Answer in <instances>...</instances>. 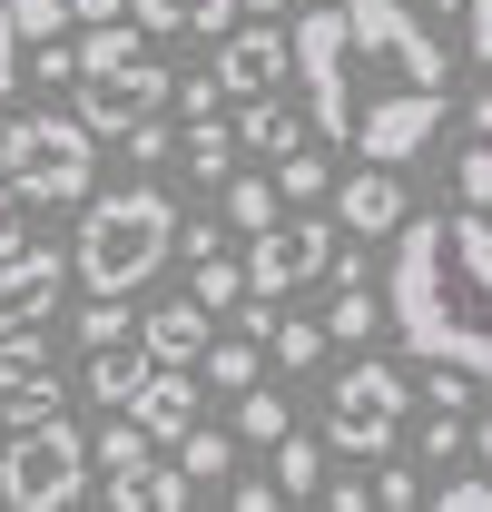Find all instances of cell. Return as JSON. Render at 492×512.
I'll return each mask as SVG.
<instances>
[{"label":"cell","mask_w":492,"mask_h":512,"mask_svg":"<svg viewBox=\"0 0 492 512\" xmlns=\"http://www.w3.org/2000/svg\"><path fill=\"white\" fill-rule=\"evenodd\" d=\"M414 10H473V0H414Z\"/></svg>","instance_id":"cell-44"},{"label":"cell","mask_w":492,"mask_h":512,"mask_svg":"<svg viewBox=\"0 0 492 512\" xmlns=\"http://www.w3.org/2000/svg\"><path fill=\"white\" fill-rule=\"evenodd\" d=\"M296 89L315 138L404 168L443 128V40L414 0H325L296 20Z\"/></svg>","instance_id":"cell-1"},{"label":"cell","mask_w":492,"mask_h":512,"mask_svg":"<svg viewBox=\"0 0 492 512\" xmlns=\"http://www.w3.org/2000/svg\"><path fill=\"white\" fill-rule=\"evenodd\" d=\"M138 20H148L158 40H178V30H197V40H207V30H237L246 10H237V0H138Z\"/></svg>","instance_id":"cell-19"},{"label":"cell","mask_w":492,"mask_h":512,"mask_svg":"<svg viewBox=\"0 0 492 512\" xmlns=\"http://www.w3.org/2000/svg\"><path fill=\"white\" fill-rule=\"evenodd\" d=\"M463 119H473V138H492V89L473 99V109H463Z\"/></svg>","instance_id":"cell-41"},{"label":"cell","mask_w":492,"mask_h":512,"mask_svg":"<svg viewBox=\"0 0 492 512\" xmlns=\"http://www.w3.org/2000/svg\"><path fill=\"white\" fill-rule=\"evenodd\" d=\"M128 335V296H89L79 306V345H119Z\"/></svg>","instance_id":"cell-32"},{"label":"cell","mask_w":492,"mask_h":512,"mask_svg":"<svg viewBox=\"0 0 492 512\" xmlns=\"http://www.w3.org/2000/svg\"><path fill=\"white\" fill-rule=\"evenodd\" d=\"M99 473H109V503L119 512H138V483H148V463H158V434L138 424V414H119V424H99Z\"/></svg>","instance_id":"cell-11"},{"label":"cell","mask_w":492,"mask_h":512,"mask_svg":"<svg viewBox=\"0 0 492 512\" xmlns=\"http://www.w3.org/2000/svg\"><path fill=\"white\" fill-rule=\"evenodd\" d=\"M20 89V20H10V0H0V99Z\"/></svg>","instance_id":"cell-36"},{"label":"cell","mask_w":492,"mask_h":512,"mask_svg":"<svg viewBox=\"0 0 492 512\" xmlns=\"http://www.w3.org/2000/svg\"><path fill=\"white\" fill-rule=\"evenodd\" d=\"M178 463H187V473H197V483H227V473H237V444H227V434H217V424H187V444H178Z\"/></svg>","instance_id":"cell-25"},{"label":"cell","mask_w":492,"mask_h":512,"mask_svg":"<svg viewBox=\"0 0 492 512\" xmlns=\"http://www.w3.org/2000/svg\"><path fill=\"white\" fill-rule=\"evenodd\" d=\"M286 69H296V30H286V20H266V10H246V30L217 40V79H227V99L286 89Z\"/></svg>","instance_id":"cell-8"},{"label":"cell","mask_w":492,"mask_h":512,"mask_svg":"<svg viewBox=\"0 0 492 512\" xmlns=\"http://www.w3.org/2000/svg\"><path fill=\"white\" fill-rule=\"evenodd\" d=\"M276 483H286V503H315V493H325V444L276 434Z\"/></svg>","instance_id":"cell-21"},{"label":"cell","mask_w":492,"mask_h":512,"mask_svg":"<svg viewBox=\"0 0 492 512\" xmlns=\"http://www.w3.org/2000/svg\"><path fill=\"white\" fill-rule=\"evenodd\" d=\"M0 404H60V375H50V345H40V325L0 335Z\"/></svg>","instance_id":"cell-12"},{"label":"cell","mask_w":492,"mask_h":512,"mask_svg":"<svg viewBox=\"0 0 492 512\" xmlns=\"http://www.w3.org/2000/svg\"><path fill=\"white\" fill-rule=\"evenodd\" d=\"M374 503H384V512H404V503H424V483H414L404 463H384V473H374Z\"/></svg>","instance_id":"cell-34"},{"label":"cell","mask_w":492,"mask_h":512,"mask_svg":"<svg viewBox=\"0 0 492 512\" xmlns=\"http://www.w3.org/2000/svg\"><path fill=\"white\" fill-rule=\"evenodd\" d=\"M473 60L492 69V0H473Z\"/></svg>","instance_id":"cell-40"},{"label":"cell","mask_w":492,"mask_h":512,"mask_svg":"<svg viewBox=\"0 0 492 512\" xmlns=\"http://www.w3.org/2000/svg\"><path fill=\"white\" fill-rule=\"evenodd\" d=\"M473 453H483V463H492V414H483V424H473Z\"/></svg>","instance_id":"cell-42"},{"label":"cell","mask_w":492,"mask_h":512,"mask_svg":"<svg viewBox=\"0 0 492 512\" xmlns=\"http://www.w3.org/2000/svg\"><path fill=\"white\" fill-rule=\"evenodd\" d=\"M384 306L424 365H473L492 384V217H404L394 227V286Z\"/></svg>","instance_id":"cell-2"},{"label":"cell","mask_w":492,"mask_h":512,"mask_svg":"<svg viewBox=\"0 0 492 512\" xmlns=\"http://www.w3.org/2000/svg\"><path fill=\"white\" fill-rule=\"evenodd\" d=\"M237 10H266V20H286V0H237Z\"/></svg>","instance_id":"cell-43"},{"label":"cell","mask_w":492,"mask_h":512,"mask_svg":"<svg viewBox=\"0 0 492 512\" xmlns=\"http://www.w3.org/2000/svg\"><path fill=\"white\" fill-rule=\"evenodd\" d=\"M69 266H79V256H60V247H10V256H0V335L50 325V306H60V286H69Z\"/></svg>","instance_id":"cell-9"},{"label":"cell","mask_w":492,"mask_h":512,"mask_svg":"<svg viewBox=\"0 0 492 512\" xmlns=\"http://www.w3.org/2000/svg\"><path fill=\"white\" fill-rule=\"evenodd\" d=\"M10 414V453H0V503L10 512H69L89 493V434L69 424L60 404H0Z\"/></svg>","instance_id":"cell-5"},{"label":"cell","mask_w":492,"mask_h":512,"mask_svg":"<svg viewBox=\"0 0 492 512\" xmlns=\"http://www.w3.org/2000/svg\"><path fill=\"white\" fill-rule=\"evenodd\" d=\"M335 414L404 424V375H394V365H345V375H335Z\"/></svg>","instance_id":"cell-17"},{"label":"cell","mask_w":492,"mask_h":512,"mask_svg":"<svg viewBox=\"0 0 492 512\" xmlns=\"http://www.w3.org/2000/svg\"><path fill=\"white\" fill-rule=\"evenodd\" d=\"M335 207H345V227H355V237H394V227L414 217V207H404V178H394L384 158H365V168L335 188Z\"/></svg>","instance_id":"cell-10"},{"label":"cell","mask_w":492,"mask_h":512,"mask_svg":"<svg viewBox=\"0 0 492 512\" xmlns=\"http://www.w3.org/2000/svg\"><path fill=\"white\" fill-rule=\"evenodd\" d=\"M0 178L20 197H50V207H69V197L99 188V128L69 119V109H30V119L0 128Z\"/></svg>","instance_id":"cell-6"},{"label":"cell","mask_w":492,"mask_h":512,"mask_svg":"<svg viewBox=\"0 0 492 512\" xmlns=\"http://www.w3.org/2000/svg\"><path fill=\"white\" fill-rule=\"evenodd\" d=\"M335 227H315V217H276V227H256L246 237V286L256 296H286V286H315V276H335Z\"/></svg>","instance_id":"cell-7"},{"label":"cell","mask_w":492,"mask_h":512,"mask_svg":"<svg viewBox=\"0 0 492 512\" xmlns=\"http://www.w3.org/2000/svg\"><path fill=\"white\" fill-rule=\"evenodd\" d=\"M237 434H246V444H266V453H276V434H296V424H286V404H276L266 384H246V394H237Z\"/></svg>","instance_id":"cell-27"},{"label":"cell","mask_w":492,"mask_h":512,"mask_svg":"<svg viewBox=\"0 0 492 512\" xmlns=\"http://www.w3.org/2000/svg\"><path fill=\"white\" fill-rule=\"evenodd\" d=\"M10 20H20V40H60V30H79L69 0H10Z\"/></svg>","instance_id":"cell-31"},{"label":"cell","mask_w":492,"mask_h":512,"mask_svg":"<svg viewBox=\"0 0 492 512\" xmlns=\"http://www.w3.org/2000/svg\"><path fill=\"white\" fill-rule=\"evenodd\" d=\"M384 316H394V306H384V296H365V286L345 276V296H335V316H325V335H335V345H365V335H374Z\"/></svg>","instance_id":"cell-23"},{"label":"cell","mask_w":492,"mask_h":512,"mask_svg":"<svg viewBox=\"0 0 492 512\" xmlns=\"http://www.w3.org/2000/svg\"><path fill=\"white\" fill-rule=\"evenodd\" d=\"M69 10H79V30H99V20H128L138 0H69Z\"/></svg>","instance_id":"cell-39"},{"label":"cell","mask_w":492,"mask_h":512,"mask_svg":"<svg viewBox=\"0 0 492 512\" xmlns=\"http://www.w3.org/2000/svg\"><path fill=\"white\" fill-rule=\"evenodd\" d=\"M158 375V355L138 345V335H119V345H89V394L109 404V414H128L138 404V384Z\"/></svg>","instance_id":"cell-15"},{"label":"cell","mask_w":492,"mask_h":512,"mask_svg":"<svg viewBox=\"0 0 492 512\" xmlns=\"http://www.w3.org/2000/svg\"><path fill=\"white\" fill-rule=\"evenodd\" d=\"M256 365H266V345H256V335L207 345V384H217V394H246V384H256Z\"/></svg>","instance_id":"cell-26"},{"label":"cell","mask_w":492,"mask_h":512,"mask_svg":"<svg viewBox=\"0 0 492 512\" xmlns=\"http://www.w3.org/2000/svg\"><path fill=\"white\" fill-rule=\"evenodd\" d=\"M187 493H197V473H187V463H148V483H138V512H187Z\"/></svg>","instance_id":"cell-29"},{"label":"cell","mask_w":492,"mask_h":512,"mask_svg":"<svg viewBox=\"0 0 492 512\" xmlns=\"http://www.w3.org/2000/svg\"><path fill=\"white\" fill-rule=\"evenodd\" d=\"M227 503H237V512H276L286 483H276V473H227Z\"/></svg>","instance_id":"cell-33"},{"label":"cell","mask_w":492,"mask_h":512,"mask_svg":"<svg viewBox=\"0 0 492 512\" xmlns=\"http://www.w3.org/2000/svg\"><path fill=\"white\" fill-rule=\"evenodd\" d=\"M187 276H197V306H207V316L246 296V266L227 256V237H217V217H197V227H187Z\"/></svg>","instance_id":"cell-13"},{"label":"cell","mask_w":492,"mask_h":512,"mask_svg":"<svg viewBox=\"0 0 492 512\" xmlns=\"http://www.w3.org/2000/svg\"><path fill=\"white\" fill-rule=\"evenodd\" d=\"M178 109H187V119H207V109H227V79H217V69H207V79H178Z\"/></svg>","instance_id":"cell-35"},{"label":"cell","mask_w":492,"mask_h":512,"mask_svg":"<svg viewBox=\"0 0 492 512\" xmlns=\"http://www.w3.org/2000/svg\"><path fill=\"white\" fill-rule=\"evenodd\" d=\"M20 207H30V197L0 178V256H10V247H30V237H20Z\"/></svg>","instance_id":"cell-37"},{"label":"cell","mask_w":492,"mask_h":512,"mask_svg":"<svg viewBox=\"0 0 492 512\" xmlns=\"http://www.w3.org/2000/svg\"><path fill=\"white\" fill-rule=\"evenodd\" d=\"M138 345H148L158 365H207L217 335H207V306H158V316L138 325Z\"/></svg>","instance_id":"cell-16"},{"label":"cell","mask_w":492,"mask_h":512,"mask_svg":"<svg viewBox=\"0 0 492 512\" xmlns=\"http://www.w3.org/2000/svg\"><path fill=\"white\" fill-rule=\"evenodd\" d=\"M128 158H168V128H158V109H148V119L128 128Z\"/></svg>","instance_id":"cell-38"},{"label":"cell","mask_w":492,"mask_h":512,"mask_svg":"<svg viewBox=\"0 0 492 512\" xmlns=\"http://www.w3.org/2000/svg\"><path fill=\"white\" fill-rule=\"evenodd\" d=\"M158 444H187V424H197V384H187V365H158V375L138 384V404H128Z\"/></svg>","instance_id":"cell-14"},{"label":"cell","mask_w":492,"mask_h":512,"mask_svg":"<svg viewBox=\"0 0 492 512\" xmlns=\"http://www.w3.org/2000/svg\"><path fill=\"white\" fill-rule=\"evenodd\" d=\"M237 119H217V109H207V119L187 128V168H197V178H207V188H227V178H237Z\"/></svg>","instance_id":"cell-20"},{"label":"cell","mask_w":492,"mask_h":512,"mask_svg":"<svg viewBox=\"0 0 492 512\" xmlns=\"http://www.w3.org/2000/svg\"><path fill=\"white\" fill-rule=\"evenodd\" d=\"M276 217H286V188H276V178H227V227L256 237V227H276Z\"/></svg>","instance_id":"cell-22"},{"label":"cell","mask_w":492,"mask_h":512,"mask_svg":"<svg viewBox=\"0 0 492 512\" xmlns=\"http://www.w3.org/2000/svg\"><path fill=\"white\" fill-rule=\"evenodd\" d=\"M325 444H335V453H355V463H384V453H394V424H365V414H335V424H325Z\"/></svg>","instance_id":"cell-28"},{"label":"cell","mask_w":492,"mask_h":512,"mask_svg":"<svg viewBox=\"0 0 492 512\" xmlns=\"http://www.w3.org/2000/svg\"><path fill=\"white\" fill-rule=\"evenodd\" d=\"M0 453H10V414H0Z\"/></svg>","instance_id":"cell-45"},{"label":"cell","mask_w":492,"mask_h":512,"mask_svg":"<svg viewBox=\"0 0 492 512\" xmlns=\"http://www.w3.org/2000/svg\"><path fill=\"white\" fill-rule=\"evenodd\" d=\"M306 128H315V119H296L276 89H256V99L237 109V138H246V148H276V158H286V148H306Z\"/></svg>","instance_id":"cell-18"},{"label":"cell","mask_w":492,"mask_h":512,"mask_svg":"<svg viewBox=\"0 0 492 512\" xmlns=\"http://www.w3.org/2000/svg\"><path fill=\"white\" fill-rule=\"evenodd\" d=\"M148 20L128 10V20H99L89 40H79V119L99 128V138H128V128L148 119V109H168L178 99V79L148 60Z\"/></svg>","instance_id":"cell-4"},{"label":"cell","mask_w":492,"mask_h":512,"mask_svg":"<svg viewBox=\"0 0 492 512\" xmlns=\"http://www.w3.org/2000/svg\"><path fill=\"white\" fill-rule=\"evenodd\" d=\"M178 247H187V227H178V207H168L158 188H109V197H89L69 256H79L89 296H138Z\"/></svg>","instance_id":"cell-3"},{"label":"cell","mask_w":492,"mask_h":512,"mask_svg":"<svg viewBox=\"0 0 492 512\" xmlns=\"http://www.w3.org/2000/svg\"><path fill=\"white\" fill-rule=\"evenodd\" d=\"M276 188H286V207H306V197H325L335 178H325V158H315V148H286V168H276Z\"/></svg>","instance_id":"cell-30"},{"label":"cell","mask_w":492,"mask_h":512,"mask_svg":"<svg viewBox=\"0 0 492 512\" xmlns=\"http://www.w3.org/2000/svg\"><path fill=\"white\" fill-rule=\"evenodd\" d=\"M325 345H335V335H325V325H306V316H276V335H266V355H276L286 375H306Z\"/></svg>","instance_id":"cell-24"}]
</instances>
